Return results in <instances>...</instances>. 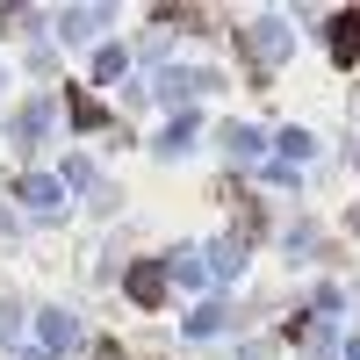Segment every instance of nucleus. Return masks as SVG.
I'll use <instances>...</instances> for the list:
<instances>
[{"label":"nucleus","instance_id":"1","mask_svg":"<svg viewBox=\"0 0 360 360\" xmlns=\"http://www.w3.org/2000/svg\"><path fill=\"white\" fill-rule=\"evenodd\" d=\"M123 288H130V303L159 310V303H166V259H137L130 274H123Z\"/></svg>","mask_w":360,"mask_h":360},{"label":"nucleus","instance_id":"2","mask_svg":"<svg viewBox=\"0 0 360 360\" xmlns=\"http://www.w3.org/2000/svg\"><path fill=\"white\" fill-rule=\"evenodd\" d=\"M15 195H22L29 209H44V217H51V209H65V180H58V173H29Z\"/></svg>","mask_w":360,"mask_h":360},{"label":"nucleus","instance_id":"3","mask_svg":"<svg viewBox=\"0 0 360 360\" xmlns=\"http://www.w3.org/2000/svg\"><path fill=\"white\" fill-rule=\"evenodd\" d=\"M202 86H217V79H209V72H159V101L166 108H188Z\"/></svg>","mask_w":360,"mask_h":360},{"label":"nucleus","instance_id":"4","mask_svg":"<svg viewBox=\"0 0 360 360\" xmlns=\"http://www.w3.org/2000/svg\"><path fill=\"white\" fill-rule=\"evenodd\" d=\"M252 51H259V65H274L281 51H295V29H288V22H259V29H252Z\"/></svg>","mask_w":360,"mask_h":360},{"label":"nucleus","instance_id":"5","mask_svg":"<svg viewBox=\"0 0 360 360\" xmlns=\"http://www.w3.org/2000/svg\"><path fill=\"white\" fill-rule=\"evenodd\" d=\"M101 22H108V8H65V15H58V37H65V44H86Z\"/></svg>","mask_w":360,"mask_h":360},{"label":"nucleus","instance_id":"6","mask_svg":"<svg viewBox=\"0 0 360 360\" xmlns=\"http://www.w3.org/2000/svg\"><path fill=\"white\" fill-rule=\"evenodd\" d=\"M44 346L51 353H72L79 346V317L72 310H44Z\"/></svg>","mask_w":360,"mask_h":360},{"label":"nucleus","instance_id":"7","mask_svg":"<svg viewBox=\"0 0 360 360\" xmlns=\"http://www.w3.org/2000/svg\"><path fill=\"white\" fill-rule=\"evenodd\" d=\"M217 144H224L231 159H259V130H252V123H224V130H217Z\"/></svg>","mask_w":360,"mask_h":360},{"label":"nucleus","instance_id":"8","mask_svg":"<svg viewBox=\"0 0 360 360\" xmlns=\"http://www.w3.org/2000/svg\"><path fill=\"white\" fill-rule=\"evenodd\" d=\"M166 281L202 288V281H209V252H173V259H166Z\"/></svg>","mask_w":360,"mask_h":360},{"label":"nucleus","instance_id":"9","mask_svg":"<svg viewBox=\"0 0 360 360\" xmlns=\"http://www.w3.org/2000/svg\"><path fill=\"white\" fill-rule=\"evenodd\" d=\"M332 58H339V65L360 58V15H339V22H332Z\"/></svg>","mask_w":360,"mask_h":360},{"label":"nucleus","instance_id":"10","mask_svg":"<svg viewBox=\"0 0 360 360\" xmlns=\"http://www.w3.org/2000/svg\"><path fill=\"white\" fill-rule=\"evenodd\" d=\"M44 123H51V101H29V108L15 115V144H37V137H44Z\"/></svg>","mask_w":360,"mask_h":360},{"label":"nucleus","instance_id":"11","mask_svg":"<svg viewBox=\"0 0 360 360\" xmlns=\"http://www.w3.org/2000/svg\"><path fill=\"white\" fill-rule=\"evenodd\" d=\"M188 137H195V115H173L166 137H159V152H166V159H180V152H188Z\"/></svg>","mask_w":360,"mask_h":360},{"label":"nucleus","instance_id":"12","mask_svg":"<svg viewBox=\"0 0 360 360\" xmlns=\"http://www.w3.org/2000/svg\"><path fill=\"white\" fill-rule=\"evenodd\" d=\"M65 108H72V123H79V130H101V123H108V108H101L94 94H72Z\"/></svg>","mask_w":360,"mask_h":360},{"label":"nucleus","instance_id":"13","mask_svg":"<svg viewBox=\"0 0 360 360\" xmlns=\"http://www.w3.org/2000/svg\"><path fill=\"white\" fill-rule=\"evenodd\" d=\"M123 72H130V51H115V44H108V51L94 58V79H108V86H115Z\"/></svg>","mask_w":360,"mask_h":360},{"label":"nucleus","instance_id":"14","mask_svg":"<svg viewBox=\"0 0 360 360\" xmlns=\"http://www.w3.org/2000/svg\"><path fill=\"white\" fill-rule=\"evenodd\" d=\"M209 332H224V310H217V303H202V310L188 317V339H209Z\"/></svg>","mask_w":360,"mask_h":360},{"label":"nucleus","instance_id":"15","mask_svg":"<svg viewBox=\"0 0 360 360\" xmlns=\"http://www.w3.org/2000/svg\"><path fill=\"white\" fill-rule=\"evenodd\" d=\"M238 266H245V245H217L209 252V274H238Z\"/></svg>","mask_w":360,"mask_h":360},{"label":"nucleus","instance_id":"16","mask_svg":"<svg viewBox=\"0 0 360 360\" xmlns=\"http://www.w3.org/2000/svg\"><path fill=\"white\" fill-rule=\"evenodd\" d=\"M295 159H310V137H303V130H288V137H281V166H295Z\"/></svg>","mask_w":360,"mask_h":360},{"label":"nucleus","instance_id":"17","mask_svg":"<svg viewBox=\"0 0 360 360\" xmlns=\"http://www.w3.org/2000/svg\"><path fill=\"white\" fill-rule=\"evenodd\" d=\"M15 332H22V324H15V303H0V346H8Z\"/></svg>","mask_w":360,"mask_h":360},{"label":"nucleus","instance_id":"18","mask_svg":"<svg viewBox=\"0 0 360 360\" xmlns=\"http://www.w3.org/2000/svg\"><path fill=\"white\" fill-rule=\"evenodd\" d=\"M94 360H123V346H94Z\"/></svg>","mask_w":360,"mask_h":360}]
</instances>
